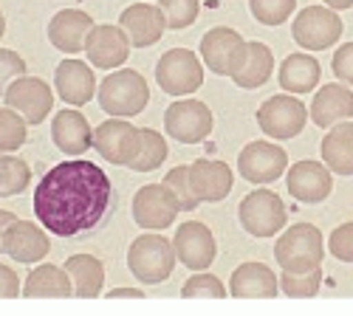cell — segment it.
<instances>
[{"instance_id": "5b68a950", "label": "cell", "mask_w": 353, "mask_h": 316, "mask_svg": "<svg viewBox=\"0 0 353 316\" xmlns=\"http://www.w3.org/2000/svg\"><path fill=\"white\" fill-rule=\"evenodd\" d=\"M203 60L195 56L190 48H172L161 54L156 65V82L159 88L170 96H190L203 85Z\"/></svg>"}, {"instance_id": "ba28073f", "label": "cell", "mask_w": 353, "mask_h": 316, "mask_svg": "<svg viewBox=\"0 0 353 316\" xmlns=\"http://www.w3.org/2000/svg\"><path fill=\"white\" fill-rule=\"evenodd\" d=\"M246 51H249V43L229 25L210 28V32L201 37V60L218 76L232 79L238 74L246 63Z\"/></svg>"}, {"instance_id": "603a6c76", "label": "cell", "mask_w": 353, "mask_h": 316, "mask_svg": "<svg viewBox=\"0 0 353 316\" xmlns=\"http://www.w3.org/2000/svg\"><path fill=\"white\" fill-rule=\"evenodd\" d=\"M308 116L316 127H334L345 119L353 116V91L347 85H339V82H328L314 94V102H311V110Z\"/></svg>"}, {"instance_id": "e575fe53", "label": "cell", "mask_w": 353, "mask_h": 316, "mask_svg": "<svg viewBox=\"0 0 353 316\" xmlns=\"http://www.w3.org/2000/svg\"><path fill=\"white\" fill-rule=\"evenodd\" d=\"M164 184L170 187V192L175 195V200H179L181 212H192L195 207H201V200L195 198L192 192V181H190V167L181 164V167H172L167 176H164Z\"/></svg>"}, {"instance_id": "ab89813d", "label": "cell", "mask_w": 353, "mask_h": 316, "mask_svg": "<svg viewBox=\"0 0 353 316\" xmlns=\"http://www.w3.org/2000/svg\"><path fill=\"white\" fill-rule=\"evenodd\" d=\"M328 249H331V257H336V260L353 263V223H342L334 229Z\"/></svg>"}, {"instance_id": "5bb4252c", "label": "cell", "mask_w": 353, "mask_h": 316, "mask_svg": "<svg viewBox=\"0 0 353 316\" xmlns=\"http://www.w3.org/2000/svg\"><path fill=\"white\" fill-rule=\"evenodd\" d=\"M172 249L179 263H184L190 271H207L218 257V243L210 232V226L198 220H187L175 229Z\"/></svg>"}, {"instance_id": "836d02e7", "label": "cell", "mask_w": 353, "mask_h": 316, "mask_svg": "<svg viewBox=\"0 0 353 316\" xmlns=\"http://www.w3.org/2000/svg\"><path fill=\"white\" fill-rule=\"evenodd\" d=\"M280 288L285 297H316L322 288V268L311 271H283L280 274Z\"/></svg>"}, {"instance_id": "d590c367", "label": "cell", "mask_w": 353, "mask_h": 316, "mask_svg": "<svg viewBox=\"0 0 353 316\" xmlns=\"http://www.w3.org/2000/svg\"><path fill=\"white\" fill-rule=\"evenodd\" d=\"M249 9H252L257 23L280 25L291 17L294 9H297V0H249Z\"/></svg>"}, {"instance_id": "4316f807", "label": "cell", "mask_w": 353, "mask_h": 316, "mask_svg": "<svg viewBox=\"0 0 353 316\" xmlns=\"http://www.w3.org/2000/svg\"><path fill=\"white\" fill-rule=\"evenodd\" d=\"M319 74H322V68H319V63L314 60V56L305 54V51H297V54H288L283 60L277 76H280V88L285 94L300 96V94H308V91L316 88Z\"/></svg>"}, {"instance_id": "d4e9b609", "label": "cell", "mask_w": 353, "mask_h": 316, "mask_svg": "<svg viewBox=\"0 0 353 316\" xmlns=\"http://www.w3.org/2000/svg\"><path fill=\"white\" fill-rule=\"evenodd\" d=\"M54 88L60 94V99H65L74 107L88 105L97 94L94 68H88L79 60H63L54 71Z\"/></svg>"}, {"instance_id": "2e32d148", "label": "cell", "mask_w": 353, "mask_h": 316, "mask_svg": "<svg viewBox=\"0 0 353 316\" xmlns=\"http://www.w3.org/2000/svg\"><path fill=\"white\" fill-rule=\"evenodd\" d=\"M130 37L125 34L122 25H94L88 32V40H85V54L91 60L94 68H108V71H116L128 63L130 56Z\"/></svg>"}, {"instance_id": "6da1fadb", "label": "cell", "mask_w": 353, "mask_h": 316, "mask_svg": "<svg viewBox=\"0 0 353 316\" xmlns=\"http://www.w3.org/2000/svg\"><path fill=\"white\" fill-rule=\"evenodd\" d=\"M110 178L88 158H68L51 167L37 181L34 215L57 238H77L91 232L110 207Z\"/></svg>"}, {"instance_id": "f6af8a7d", "label": "cell", "mask_w": 353, "mask_h": 316, "mask_svg": "<svg viewBox=\"0 0 353 316\" xmlns=\"http://www.w3.org/2000/svg\"><path fill=\"white\" fill-rule=\"evenodd\" d=\"M325 6H331L334 12H342V9H353V0H322Z\"/></svg>"}, {"instance_id": "44dd1931", "label": "cell", "mask_w": 353, "mask_h": 316, "mask_svg": "<svg viewBox=\"0 0 353 316\" xmlns=\"http://www.w3.org/2000/svg\"><path fill=\"white\" fill-rule=\"evenodd\" d=\"M97 23L91 20V14L82 9H60L51 23H48V40L57 51L63 54H79L85 51V40Z\"/></svg>"}, {"instance_id": "8fae6325", "label": "cell", "mask_w": 353, "mask_h": 316, "mask_svg": "<svg viewBox=\"0 0 353 316\" xmlns=\"http://www.w3.org/2000/svg\"><path fill=\"white\" fill-rule=\"evenodd\" d=\"M139 147H141V127L130 125V119L110 116L94 130V150L116 167H128L136 158Z\"/></svg>"}, {"instance_id": "9a60e30c", "label": "cell", "mask_w": 353, "mask_h": 316, "mask_svg": "<svg viewBox=\"0 0 353 316\" xmlns=\"http://www.w3.org/2000/svg\"><path fill=\"white\" fill-rule=\"evenodd\" d=\"M3 102L9 107H14L28 125H40V122L48 119V113L54 107V91L48 88L40 76L23 74V76H17L6 88Z\"/></svg>"}, {"instance_id": "bcb514c9", "label": "cell", "mask_w": 353, "mask_h": 316, "mask_svg": "<svg viewBox=\"0 0 353 316\" xmlns=\"http://www.w3.org/2000/svg\"><path fill=\"white\" fill-rule=\"evenodd\" d=\"M3 34H6V17H3V12H0V40H3Z\"/></svg>"}, {"instance_id": "7402d4cb", "label": "cell", "mask_w": 353, "mask_h": 316, "mask_svg": "<svg viewBox=\"0 0 353 316\" xmlns=\"http://www.w3.org/2000/svg\"><path fill=\"white\" fill-rule=\"evenodd\" d=\"M3 251L12 257L14 263H23V266H32V263H40L43 257L51 251V243H48V235L43 229L32 220H14L6 232V240H3Z\"/></svg>"}, {"instance_id": "7c38bea8", "label": "cell", "mask_w": 353, "mask_h": 316, "mask_svg": "<svg viewBox=\"0 0 353 316\" xmlns=\"http://www.w3.org/2000/svg\"><path fill=\"white\" fill-rule=\"evenodd\" d=\"M179 212H181L179 200H175V195L164 181L147 184L133 195V220L144 232H161V229L172 226Z\"/></svg>"}, {"instance_id": "277c9868", "label": "cell", "mask_w": 353, "mask_h": 316, "mask_svg": "<svg viewBox=\"0 0 353 316\" xmlns=\"http://www.w3.org/2000/svg\"><path fill=\"white\" fill-rule=\"evenodd\" d=\"M175 260L179 257H175L172 243L164 235H153V232L139 235L128 249V268L144 285H159L170 280Z\"/></svg>"}, {"instance_id": "4dcf8cb0", "label": "cell", "mask_w": 353, "mask_h": 316, "mask_svg": "<svg viewBox=\"0 0 353 316\" xmlns=\"http://www.w3.org/2000/svg\"><path fill=\"white\" fill-rule=\"evenodd\" d=\"M164 158H167V138L159 130L141 127V147L128 167L136 172H153L164 164Z\"/></svg>"}, {"instance_id": "30bf717a", "label": "cell", "mask_w": 353, "mask_h": 316, "mask_svg": "<svg viewBox=\"0 0 353 316\" xmlns=\"http://www.w3.org/2000/svg\"><path fill=\"white\" fill-rule=\"evenodd\" d=\"M215 127L212 110L198 99H179L164 110V130L181 145H198Z\"/></svg>"}, {"instance_id": "83f0119b", "label": "cell", "mask_w": 353, "mask_h": 316, "mask_svg": "<svg viewBox=\"0 0 353 316\" xmlns=\"http://www.w3.org/2000/svg\"><path fill=\"white\" fill-rule=\"evenodd\" d=\"M65 271L74 282V297H99L105 288V266L94 254H71Z\"/></svg>"}, {"instance_id": "d6986e66", "label": "cell", "mask_w": 353, "mask_h": 316, "mask_svg": "<svg viewBox=\"0 0 353 316\" xmlns=\"http://www.w3.org/2000/svg\"><path fill=\"white\" fill-rule=\"evenodd\" d=\"M190 181H192V192L201 204H218V200H223L232 192L234 176L226 161L198 158L190 164Z\"/></svg>"}, {"instance_id": "7a4b0ae2", "label": "cell", "mask_w": 353, "mask_h": 316, "mask_svg": "<svg viewBox=\"0 0 353 316\" xmlns=\"http://www.w3.org/2000/svg\"><path fill=\"white\" fill-rule=\"evenodd\" d=\"M97 96H99V105L105 113L130 119V116L144 113L147 102H150V88H147V79L139 71L116 68L102 79Z\"/></svg>"}, {"instance_id": "ffe728a7", "label": "cell", "mask_w": 353, "mask_h": 316, "mask_svg": "<svg viewBox=\"0 0 353 316\" xmlns=\"http://www.w3.org/2000/svg\"><path fill=\"white\" fill-rule=\"evenodd\" d=\"M51 141L54 147L65 156H85L94 147V130L79 110L68 107L54 113L51 119Z\"/></svg>"}, {"instance_id": "e0dca14e", "label": "cell", "mask_w": 353, "mask_h": 316, "mask_svg": "<svg viewBox=\"0 0 353 316\" xmlns=\"http://www.w3.org/2000/svg\"><path fill=\"white\" fill-rule=\"evenodd\" d=\"M285 187L300 204H322L334 192V176L325 161H297L285 172Z\"/></svg>"}, {"instance_id": "3957f363", "label": "cell", "mask_w": 353, "mask_h": 316, "mask_svg": "<svg viewBox=\"0 0 353 316\" xmlns=\"http://www.w3.org/2000/svg\"><path fill=\"white\" fill-rule=\"evenodd\" d=\"M274 260L283 271H311L325 260V238L316 226H288L274 243Z\"/></svg>"}, {"instance_id": "8992f818", "label": "cell", "mask_w": 353, "mask_h": 316, "mask_svg": "<svg viewBox=\"0 0 353 316\" xmlns=\"http://www.w3.org/2000/svg\"><path fill=\"white\" fill-rule=\"evenodd\" d=\"M285 204L283 198L272 189H254L249 192L241 207L238 220L252 238H274L285 229Z\"/></svg>"}, {"instance_id": "b9f144b4", "label": "cell", "mask_w": 353, "mask_h": 316, "mask_svg": "<svg viewBox=\"0 0 353 316\" xmlns=\"http://www.w3.org/2000/svg\"><path fill=\"white\" fill-rule=\"evenodd\" d=\"M14 297H23L17 271H12L9 266L0 263V299H14Z\"/></svg>"}, {"instance_id": "74e56055", "label": "cell", "mask_w": 353, "mask_h": 316, "mask_svg": "<svg viewBox=\"0 0 353 316\" xmlns=\"http://www.w3.org/2000/svg\"><path fill=\"white\" fill-rule=\"evenodd\" d=\"M181 297H184V299H195V297H207V299H223V297H229V294H226L223 282H221L215 274H210V271H201V274H192V277L184 282Z\"/></svg>"}, {"instance_id": "9c48e42d", "label": "cell", "mask_w": 353, "mask_h": 316, "mask_svg": "<svg viewBox=\"0 0 353 316\" xmlns=\"http://www.w3.org/2000/svg\"><path fill=\"white\" fill-rule=\"evenodd\" d=\"M305 122H308V107L303 105V99H297V94H277L257 107V125L263 136H272L277 141L300 136Z\"/></svg>"}, {"instance_id": "d6a6232c", "label": "cell", "mask_w": 353, "mask_h": 316, "mask_svg": "<svg viewBox=\"0 0 353 316\" xmlns=\"http://www.w3.org/2000/svg\"><path fill=\"white\" fill-rule=\"evenodd\" d=\"M28 138V122L14 107H0V153H17Z\"/></svg>"}, {"instance_id": "4fadbf2b", "label": "cell", "mask_w": 353, "mask_h": 316, "mask_svg": "<svg viewBox=\"0 0 353 316\" xmlns=\"http://www.w3.org/2000/svg\"><path fill=\"white\" fill-rule=\"evenodd\" d=\"M288 167V156L274 141H249L238 156V172L241 178L257 187H266L277 181Z\"/></svg>"}, {"instance_id": "1f68e13d", "label": "cell", "mask_w": 353, "mask_h": 316, "mask_svg": "<svg viewBox=\"0 0 353 316\" xmlns=\"http://www.w3.org/2000/svg\"><path fill=\"white\" fill-rule=\"evenodd\" d=\"M32 184V169L23 158H14L9 153H0V198H12L28 189Z\"/></svg>"}, {"instance_id": "cb8c5ba5", "label": "cell", "mask_w": 353, "mask_h": 316, "mask_svg": "<svg viewBox=\"0 0 353 316\" xmlns=\"http://www.w3.org/2000/svg\"><path fill=\"white\" fill-rule=\"evenodd\" d=\"M280 291V280L266 263H241L232 271L229 294L238 299H272Z\"/></svg>"}, {"instance_id": "f35d334b", "label": "cell", "mask_w": 353, "mask_h": 316, "mask_svg": "<svg viewBox=\"0 0 353 316\" xmlns=\"http://www.w3.org/2000/svg\"><path fill=\"white\" fill-rule=\"evenodd\" d=\"M28 68H26V60L17 54V51H12V48H0V96L6 94V88L17 79V76H23Z\"/></svg>"}, {"instance_id": "52a82bcc", "label": "cell", "mask_w": 353, "mask_h": 316, "mask_svg": "<svg viewBox=\"0 0 353 316\" xmlns=\"http://www.w3.org/2000/svg\"><path fill=\"white\" fill-rule=\"evenodd\" d=\"M342 17L331 6H305L291 23V37L305 51H325L342 37Z\"/></svg>"}, {"instance_id": "ee69618b", "label": "cell", "mask_w": 353, "mask_h": 316, "mask_svg": "<svg viewBox=\"0 0 353 316\" xmlns=\"http://www.w3.org/2000/svg\"><path fill=\"white\" fill-rule=\"evenodd\" d=\"M105 297H110V299H119V297H130V299H141L144 294H141L139 288H113V291H108Z\"/></svg>"}, {"instance_id": "8d00e7d4", "label": "cell", "mask_w": 353, "mask_h": 316, "mask_svg": "<svg viewBox=\"0 0 353 316\" xmlns=\"http://www.w3.org/2000/svg\"><path fill=\"white\" fill-rule=\"evenodd\" d=\"M159 9L167 17V28H172V32H181V28L195 23L201 3H198V0H159Z\"/></svg>"}, {"instance_id": "ac0fdd59", "label": "cell", "mask_w": 353, "mask_h": 316, "mask_svg": "<svg viewBox=\"0 0 353 316\" xmlns=\"http://www.w3.org/2000/svg\"><path fill=\"white\" fill-rule=\"evenodd\" d=\"M119 25L125 28V34L130 37L133 48H150V45H156L164 37L167 17L153 3H133V6H128L122 12Z\"/></svg>"}, {"instance_id": "f546056e", "label": "cell", "mask_w": 353, "mask_h": 316, "mask_svg": "<svg viewBox=\"0 0 353 316\" xmlns=\"http://www.w3.org/2000/svg\"><path fill=\"white\" fill-rule=\"evenodd\" d=\"M274 71V54L266 43H260V40H252L249 43V51H246V63L243 68L232 76V82L238 85L241 91H254L260 88V85H266L269 76Z\"/></svg>"}, {"instance_id": "484cf974", "label": "cell", "mask_w": 353, "mask_h": 316, "mask_svg": "<svg viewBox=\"0 0 353 316\" xmlns=\"http://www.w3.org/2000/svg\"><path fill=\"white\" fill-rule=\"evenodd\" d=\"M322 161L336 176H353V122H339L328 127V136L319 145Z\"/></svg>"}, {"instance_id": "f1b7e54d", "label": "cell", "mask_w": 353, "mask_h": 316, "mask_svg": "<svg viewBox=\"0 0 353 316\" xmlns=\"http://www.w3.org/2000/svg\"><path fill=\"white\" fill-rule=\"evenodd\" d=\"M23 297L37 299V297H74V282L65 271V266H37L32 274H28L26 285H23Z\"/></svg>"}, {"instance_id": "60d3db41", "label": "cell", "mask_w": 353, "mask_h": 316, "mask_svg": "<svg viewBox=\"0 0 353 316\" xmlns=\"http://www.w3.org/2000/svg\"><path fill=\"white\" fill-rule=\"evenodd\" d=\"M331 68H334V74H336V76H339L342 82L353 85V40L336 48V54H334V63H331Z\"/></svg>"}, {"instance_id": "7bdbcfd3", "label": "cell", "mask_w": 353, "mask_h": 316, "mask_svg": "<svg viewBox=\"0 0 353 316\" xmlns=\"http://www.w3.org/2000/svg\"><path fill=\"white\" fill-rule=\"evenodd\" d=\"M14 220H17V218H14L12 212L0 209V251H3V240H6V232H9V226H12Z\"/></svg>"}]
</instances>
